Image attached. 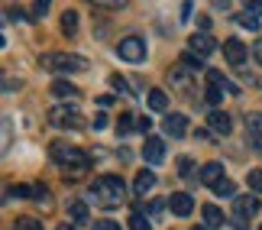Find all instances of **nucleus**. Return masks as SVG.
Returning <instances> with one entry per match:
<instances>
[{
    "instance_id": "nucleus-1",
    "label": "nucleus",
    "mask_w": 262,
    "mask_h": 230,
    "mask_svg": "<svg viewBox=\"0 0 262 230\" xmlns=\"http://www.w3.org/2000/svg\"><path fill=\"white\" fill-rule=\"evenodd\" d=\"M91 195H94V201L97 204H120L123 201V195H126V188L123 182H120V175H100L94 185H91Z\"/></svg>"
},
{
    "instance_id": "nucleus-2",
    "label": "nucleus",
    "mask_w": 262,
    "mask_h": 230,
    "mask_svg": "<svg viewBox=\"0 0 262 230\" xmlns=\"http://www.w3.org/2000/svg\"><path fill=\"white\" fill-rule=\"evenodd\" d=\"M42 65L46 68H52V72H84L88 62L81 55H65V52H52V55H46L42 58Z\"/></svg>"
},
{
    "instance_id": "nucleus-3",
    "label": "nucleus",
    "mask_w": 262,
    "mask_h": 230,
    "mask_svg": "<svg viewBox=\"0 0 262 230\" xmlns=\"http://www.w3.org/2000/svg\"><path fill=\"white\" fill-rule=\"evenodd\" d=\"M233 211H236L233 214V227L236 230H246V221L259 211V201H256L253 195H239V198H233Z\"/></svg>"
},
{
    "instance_id": "nucleus-4",
    "label": "nucleus",
    "mask_w": 262,
    "mask_h": 230,
    "mask_svg": "<svg viewBox=\"0 0 262 230\" xmlns=\"http://www.w3.org/2000/svg\"><path fill=\"white\" fill-rule=\"evenodd\" d=\"M117 55L123 58V62H143L146 58V43L139 36H126V39H120V46H117Z\"/></svg>"
},
{
    "instance_id": "nucleus-5",
    "label": "nucleus",
    "mask_w": 262,
    "mask_h": 230,
    "mask_svg": "<svg viewBox=\"0 0 262 230\" xmlns=\"http://www.w3.org/2000/svg\"><path fill=\"white\" fill-rule=\"evenodd\" d=\"M143 159H146L149 165L165 162V139H162V136H146V143H143Z\"/></svg>"
},
{
    "instance_id": "nucleus-6",
    "label": "nucleus",
    "mask_w": 262,
    "mask_h": 230,
    "mask_svg": "<svg viewBox=\"0 0 262 230\" xmlns=\"http://www.w3.org/2000/svg\"><path fill=\"white\" fill-rule=\"evenodd\" d=\"M49 120H52V123L55 127H72V130H78V127H81L84 123V120L81 117H78V111H75V107H52V114H49Z\"/></svg>"
},
{
    "instance_id": "nucleus-7",
    "label": "nucleus",
    "mask_w": 262,
    "mask_h": 230,
    "mask_svg": "<svg viewBox=\"0 0 262 230\" xmlns=\"http://www.w3.org/2000/svg\"><path fill=\"white\" fill-rule=\"evenodd\" d=\"M224 81L227 78L220 72H207V104L210 107H217L220 101H224Z\"/></svg>"
},
{
    "instance_id": "nucleus-8",
    "label": "nucleus",
    "mask_w": 262,
    "mask_h": 230,
    "mask_svg": "<svg viewBox=\"0 0 262 230\" xmlns=\"http://www.w3.org/2000/svg\"><path fill=\"white\" fill-rule=\"evenodd\" d=\"M188 49H191V52H198L201 58H204V55L214 52V39H210L207 29H201V33H194V36L188 39Z\"/></svg>"
},
{
    "instance_id": "nucleus-9",
    "label": "nucleus",
    "mask_w": 262,
    "mask_h": 230,
    "mask_svg": "<svg viewBox=\"0 0 262 230\" xmlns=\"http://www.w3.org/2000/svg\"><path fill=\"white\" fill-rule=\"evenodd\" d=\"M165 133H172V139H181L188 133V117L185 114H165Z\"/></svg>"
},
{
    "instance_id": "nucleus-10",
    "label": "nucleus",
    "mask_w": 262,
    "mask_h": 230,
    "mask_svg": "<svg viewBox=\"0 0 262 230\" xmlns=\"http://www.w3.org/2000/svg\"><path fill=\"white\" fill-rule=\"evenodd\" d=\"M52 156H65L62 162H68V165H78V169H84V165H88V153H81V149H65V146H52Z\"/></svg>"
},
{
    "instance_id": "nucleus-11",
    "label": "nucleus",
    "mask_w": 262,
    "mask_h": 230,
    "mask_svg": "<svg viewBox=\"0 0 262 230\" xmlns=\"http://www.w3.org/2000/svg\"><path fill=\"white\" fill-rule=\"evenodd\" d=\"M168 207H172V214H178V217H188L191 211H194V201H191V195L178 192V195H172V198H168Z\"/></svg>"
},
{
    "instance_id": "nucleus-12",
    "label": "nucleus",
    "mask_w": 262,
    "mask_h": 230,
    "mask_svg": "<svg viewBox=\"0 0 262 230\" xmlns=\"http://www.w3.org/2000/svg\"><path fill=\"white\" fill-rule=\"evenodd\" d=\"M224 55H227V62H230V65H243V58H246V46L239 43V39H227V43H224Z\"/></svg>"
},
{
    "instance_id": "nucleus-13",
    "label": "nucleus",
    "mask_w": 262,
    "mask_h": 230,
    "mask_svg": "<svg viewBox=\"0 0 262 230\" xmlns=\"http://www.w3.org/2000/svg\"><path fill=\"white\" fill-rule=\"evenodd\" d=\"M201 182L210 185V188L220 185V182H224V165H220V162H207L204 169H201Z\"/></svg>"
},
{
    "instance_id": "nucleus-14",
    "label": "nucleus",
    "mask_w": 262,
    "mask_h": 230,
    "mask_svg": "<svg viewBox=\"0 0 262 230\" xmlns=\"http://www.w3.org/2000/svg\"><path fill=\"white\" fill-rule=\"evenodd\" d=\"M152 188H156V175L149 172V169L136 172V182H133V192L136 195H146V192H152Z\"/></svg>"
},
{
    "instance_id": "nucleus-15",
    "label": "nucleus",
    "mask_w": 262,
    "mask_h": 230,
    "mask_svg": "<svg viewBox=\"0 0 262 230\" xmlns=\"http://www.w3.org/2000/svg\"><path fill=\"white\" fill-rule=\"evenodd\" d=\"M201 211H204V227H210V230L224 227V211H217L214 204H204Z\"/></svg>"
},
{
    "instance_id": "nucleus-16",
    "label": "nucleus",
    "mask_w": 262,
    "mask_h": 230,
    "mask_svg": "<svg viewBox=\"0 0 262 230\" xmlns=\"http://www.w3.org/2000/svg\"><path fill=\"white\" fill-rule=\"evenodd\" d=\"M230 127H233V123H230V117L227 114H220V111H210V130H214V133H230Z\"/></svg>"
},
{
    "instance_id": "nucleus-17",
    "label": "nucleus",
    "mask_w": 262,
    "mask_h": 230,
    "mask_svg": "<svg viewBox=\"0 0 262 230\" xmlns=\"http://www.w3.org/2000/svg\"><path fill=\"white\" fill-rule=\"evenodd\" d=\"M149 107H152V111H159V114L168 107V97H165L162 88H152V91H149Z\"/></svg>"
},
{
    "instance_id": "nucleus-18",
    "label": "nucleus",
    "mask_w": 262,
    "mask_h": 230,
    "mask_svg": "<svg viewBox=\"0 0 262 230\" xmlns=\"http://www.w3.org/2000/svg\"><path fill=\"white\" fill-rule=\"evenodd\" d=\"M62 33L65 36L78 33V13H75V10H65V13H62Z\"/></svg>"
},
{
    "instance_id": "nucleus-19",
    "label": "nucleus",
    "mask_w": 262,
    "mask_h": 230,
    "mask_svg": "<svg viewBox=\"0 0 262 230\" xmlns=\"http://www.w3.org/2000/svg\"><path fill=\"white\" fill-rule=\"evenodd\" d=\"M246 130H249V136L259 143V139H262V114H249L246 117Z\"/></svg>"
},
{
    "instance_id": "nucleus-20",
    "label": "nucleus",
    "mask_w": 262,
    "mask_h": 230,
    "mask_svg": "<svg viewBox=\"0 0 262 230\" xmlns=\"http://www.w3.org/2000/svg\"><path fill=\"white\" fill-rule=\"evenodd\" d=\"M52 94H55V97H78V88L68 85V81H55V85H52Z\"/></svg>"
},
{
    "instance_id": "nucleus-21",
    "label": "nucleus",
    "mask_w": 262,
    "mask_h": 230,
    "mask_svg": "<svg viewBox=\"0 0 262 230\" xmlns=\"http://www.w3.org/2000/svg\"><path fill=\"white\" fill-rule=\"evenodd\" d=\"M68 211H72V221H75V224H84V221H88V204H84V201H72V207H68Z\"/></svg>"
},
{
    "instance_id": "nucleus-22",
    "label": "nucleus",
    "mask_w": 262,
    "mask_h": 230,
    "mask_svg": "<svg viewBox=\"0 0 262 230\" xmlns=\"http://www.w3.org/2000/svg\"><path fill=\"white\" fill-rule=\"evenodd\" d=\"M214 195H217V198H233V195H236V185H233V182H227V178H224L220 185H214Z\"/></svg>"
},
{
    "instance_id": "nucleus-23",
    "label": "nucleus",
    "mask_w": 262,
    "mask_h": 230,
    "mask_svg": "<svg viewBox=\"0 0 262 230\" xmlns=\"http://www.w3.org/2000/svg\"><path fill=\"white\" fill-rule=\"evenodd\" d=\"M16 230H42V221H36V217H19Z\"/></svg>"
},
{
    "instance_id": "nucleus-24",
    "label": "nucleus",
    "mask_w": 262,
    "mask_h": 230,
    "mask_svg": "<svg viewBox=\"0 0 262 230\" xmlns=\"http://www.w3.org/2000/svg\"><path fill=\"white\" fill-rule=\"evenodd\" d=\"M110 85H114V91H120V94H133V88H129L126 78H120V75H110Z\"/></svg>"
},
{
    "instance_id": "nucleus-25",
    "label": "nucleus",
    "mask_w": 262,
    "mask_h": 230,
    "mask_svg": "<svg viewBox=\"0 0 262 230\" xmlns=\"http://www.w3.org/2000/svg\"><path fill=\"white\" fill-rule=\"evenodd\" d=\"M117 130H120V136H129V130H133V117L123 114V117L117 120Z\"/></svg>"
},
{
    "instance_id": "nucleus-26",
    "label": "nucleus",
    "mask_w": 262,
    "mask_h": 230,
    "mask_svg": "<svg viewBox=\"0 0 262 230\" xmlns=\"http://www.w3.org/2000/svg\"><path fill=\"white\" fill-rule=\"evenodd\" d=\"M249 188H253V192H262V169H253V172H249Z\"/></svg>"
},
{
    "instance_id": "nucleus-27",
    "label": "nucleus",
    "mask_w": 262,
    "mask_h": 230,
    "mask_svg": "<svg viewBox=\"0 0 262 230\" xmlns=\"http://www.w3.org/2000/svg\"><path fill=\"white\" fill-rule=\"evenodd\" d=\"M129 227H133V230H149V221H146V217L136 211L133 217H129Z\"/></svg>"
},
{
    "instance_id": "nucleus-28",
    "label": "nucleus",
    "mask_w": 262,
    "mask_h": 230,
    "mask_svg": "<svg viewBox=\"0 0 262 230\" xmlns=\"http://www.w3.org/2000/svg\"><path fill=\"white\" fill-rule=\"evenodd\" d=\"M239 26H246V29H259V16L243 13V16H239Z\"/></svg>"
},
{
    "instance_id": "nucleus-29",
    "label": "nucleus",
    "mask_w": 262,
    "mask_h": 230,
    "mask_svg": "<svg viewBox=\"0 0 262 230\" xmlns=\"http://www.w3.org/2000/svg\"><path fill=\"white\" fill-rule=\"evenodd\" d=\"M49 13V0H36L33 4V16H46Z\"/></svg>"
},
{
    "instance_id": "nucleus-30",
    "label": "nucleus",
    "mask_w": 262,
    "mask_h": 230,
    "mask_svg": "<svg viewBox=\"0 0 262 230\" xmlns=\"http://www.w3.org/2000/svg\"><path fill=\"white\" fill-rule=\"evenodd\" d=\"M165 204L168 201H152V204H149V214H152V217H162L165 214Z\"/></svg>"
},
{
    "instance_id": "nucleus-31",
    "label": "nucleus",
    "mask_w": 262,
    "mask_h": 230,
    "mask_svg": "<svg viewBox=\"0 0 262 230\" xmlns=\"http://www.w3.org/2000/svg\"><path fill=\"white\" fill-rule=\"evenodd\" d=\"M191 169H194V165H191V159L181 156V159H178V172H181V175H191Z\"/></svg>"
},
{
    "instance_id": "nucleus-32",
    "label": "nucleus",
    "mask_w": 262,
    "mask_h": 230,
    "mask_svg": "<svg viewBox=\"0 0 262 230\" xmlns=\"http://www.w3.org/2000/svg\"><path fill=\"white\" fill-rule=\"evenodd\" d=\"M33 198H36V201H42V204H49V192H46V188H39V185H33Z\"/></svg>"
},
{
    "instance_id": "nucleus-33",
    "label": "nucleus",
    "mask_w": 262,
    "mask_h": 230,
    "mask_svg": "<svg viewBox=\"0 0 262 230\" xmlns=\"http://www.w3.org/2000/svg\"><path fill=\"white\" fill-rule=\"evenodd\" d=\"M94 230H120L117 221H94Z\"/></svg>"
},
{
    "instance_id": "nucleus-34",
    "label": "nucleus",
    "mask_w": 262,
    "mask_h": 230,
    "mask_svg": "<svg viewBox=\"0 0 262 230\" xmlns=\"http://www.w3.org/2000/svg\"><path fill=\"white\" fill-rule=\"evenodd\" d=\"M201 62H204V58L194 55V52H188V55H185V65H191V68H201Z\"/></svg>"
},
{
    "instance_id": "nucleus-35",
    "label": "nucleus",
    "mask_w": 262,
    "mask_h": 230,
    "mask_svg": "<svg viewBox=\"0 0 262 230\" xmlns=\"http://www.w3.org/2000/svg\"><path fill=\"white\" fill-rule=\"evenodd\" d=\"M246 13L259 16V13H262V0H253V4H246Z\"/></svg>"
},
{
    "instance_id": "nucleus-36",
    "label": "nucleus",
    "mask_w": 262,
    "mask_h": 230,
    "mask_svg": "<svg viewBox=\"0 0 262 230\" xmlns=\"http://www.w3.org/2000/svg\"><path fill=\"white\" fill-rule=\"evenodd\" d=\"M149 127H152V123H149V117H139L136 120V130H139V133H149Z\"/></svg>"
},
{
    "instance_id": "nucleus-37",
    "label": "nucleus",
    "mask_w": 262,
    "mask_h": 230,
    "mask_svg": "<svg viewBox=\"0 0 262 230\" xmlns=\"http://www.w3.org/2000/svg\"><path fill=\"white\" fill-rule=\"evenodd\" d=\"M253 55H256V62H262V39H259V43L253 46Z\"/></svg>"
},
{
    "instance_id": "nucleus-38",
    "label": "nucleus",
    "mask_w": 262,
    "mask_h": 230,
    "mask_svg": "<svg viewBox=\"0 0 262 230\" xmlns=\"http://www.w3.org/2000/svg\"><path fill=\"white\" fill-rule=\"evenodd\" d=\"M94 127H97V130H100V127H107V117H104V114H97V117H94Z\"/></svg>"
},
{
    "instance_id": "nucleus-39",
    "label": "nucleus",
    "mask_w": 262,
    "mask_h": 230,
    "mask_svg": "<svg viewBox=\"0 0 262 230\" xmlns=\"http://www.w3.org/2000/svg\"><path fill=\"white\" fill-rule=\"evenodd\" d=\"M55 230H75V227H68V224H62V227H55Z\"/></svg>"
},
{
    "instance_id": "nucleus-40",
    "label": "nucleus",
    "mask_w": 262,
    "mask_h": 230,
    "mask_svg": "<svg viewBox=\"0 0 262 230\" xmlns=\"http://www.w3.org/2000/svg\"><path fill=\"white\" fill-rule=\"evenodd\" d=\"M194 230H210V227H194Z\"/></svg>"
},
{
    "instance_id": "nucleus-41",
    "label": "nucleus",
    "mask_w": 262,
    "mask_h": 230,
    "mask_svg": "<svg viewBox=\"0 0 262 230\" xmlns=\"http://www.w3.org/2000/svg\"><path fill=\"white\" fill-rule=\"evenodd\" d=\"M259 230H262V224H259Z\"/></svg>"
}]
</instances>
